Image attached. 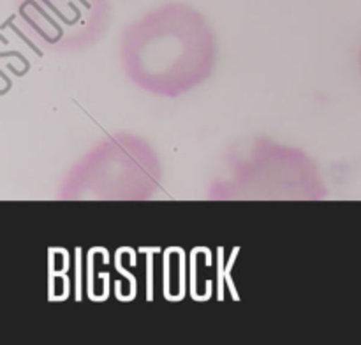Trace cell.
<instances>
[{
	"label": "cell",
	"instance_id": "6da1fadb",
	"mask_svg": "<svg viewBox=\"0 0 361 345\" xmlns=\"http://www.w3.org/2000/svg\"><path fill=\"white\" fill-rule=\"evenodd\" d=\"M118 58L134 87L155 97L176 99L215 73L217 35L200 9L187 2H166L123 28Z\"/></svg>",
	"mask_w": 361,
	"mask_h": 345
},
{
	"label": "cell",
	"instance_id": "7a4b0ae2",
	"mask_svg": "<svg viewBox=\"0 0 361 345\" xmlns=\"http://www.w3.org/2000/svg\"><path fill=\"white\" fill-rule=\"evenodd\" d=\"M208 201H324L321 165L305 150L267 136L235 141L208 185Z\"/></svg>",
	"mask_w": 361,
	"mask_h": 345
},
{
	"label": "cell",
	"instance_id": "3957f363",
	"mask_svg": "<svg viewBox=\"0 0 361 345\" xmlns=\"http://www.w3.org/2000/svg\"><path fill=\"white\" fill-rule=\"evenodd\" d=\"M164 169L150 141L133 132L106 136L81 155L59 183V201H152Z\"/></svg>",
	"mask_w": 361,
	"mask_h": 345
},
{
	"label": "cell",
	"instance_id": "277c9868",
	"mask_svg": "<svg viewBox=\"0 0 361 345\" xmlns=\"http://www.w3.org/2000/svg\"><path fill=\"white\" fill-rule=\"evenodd\" d=\"M23 30L51 53H76L108 32L113 0H14Z\"/></svg>",
	"mask_w": 361,
	"mask_h": 345
},
{
	"label": "cell",
	"instance_id": "5b68a950",
	"mask_svg": "<svg viewBox=\"0 0 361 345\" xmlns=\"http://www.w3.org/2000/svg\"><path fill=\"white\" fill-rule=\"evenodd\" d=\"M360 69H361V53H360Z\"/></svg>",
	"mask_w": 361,
	"mask_h": 345
}]
</instances>
